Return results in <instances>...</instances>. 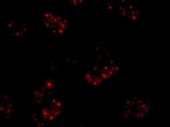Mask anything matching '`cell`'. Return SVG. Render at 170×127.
<instances>
[{
	"instance_id": "obj_1",
	"label": "cell",
	"mask_w": 170,
	"mask_h": 127,
	"mask_svg": "<svg viewBox=\"0 0 170 127\" xmlns=\"http://www.w3.org/2000/svg\"><path fill=\"white\" fill-rule=\"evenodd\" d=\"M14 25H15V23L13 22H7V23H6V27L7 29H12V27H13Z\"/></svg>"
}]
</instances>
